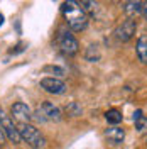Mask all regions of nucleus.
<instances>
[{"label": "nucleus", "mask_w": 147, "mask_h": 149, "mask_svg": "<svg viewBox=\"0 0 147 149\" xmlns=\"http://www.w3.org/2000/svg\"><path fill=\"white\" fill-rule=\"evenodd\" d=\"M61 12H63V17L66 20V26L69 27V31H74V32H81L86 29L88 26V14L83 10V7L78 3V2H64L63 7H61Z\"/></svg>", "instance_id": "f257e3e1"}, {"label": "nucleus", "mask_w": 147, "mask_h": 149, "mask_svg": "<svg viewBox=\"0 0 147 149\" xmlns=\"http://www.w3.org/2000/svg\"><path fill=\"white\" fill-rule=\"evenodd\" d=\"M17 129L20 134V139L27 142L32 149H46L47 141L44 137V134L37 127H34L32 124H19Z\"/></svg>", "instance_id": "f03ea898"}, {"label": "nucleus", "mask_w": 147, "mask_h": 149, "mask_svg": "<svg viewBox=\"0 0 147 149\" xmlns=\"http://www.w3.org/2000/svg\"><path fill=\"white\" fill-rule=\"evenodd\" d=\"M58 46L66 56H74L80 51V42L68 27L58 29Z\"/></svg>", "instance_id": "7ed1b4c3"}, {"label": "nucleus", "mask_w": 147, "mask_h": 149, "mask_svg": "<svg viewBox=\"0 0 147 149\" xmlns=\"http://www.w3.org/2000/svg\"><path fill=\"white\" fill-rule=\"evenodd\" d=\"M32 119H36L37 122H59L63 119V113L54 103L42 102L36 112H32Z\"/></svg>", "instance_id": "20e7f679"}, {"label": "nucleus", "mask_w": 147, "mask_h": 149, "mask_svg": "<svg viewBox=\"0 0 147 149\" xmlns=\"http://www.w3.org/2000/svg\"><path fill=\"white\" fill-rule=\"evenodd\" d=\"M10 117L19 124H31L32 120V109L24 102H15L10 107Z\"/></svg>", "instance_id": "39448f33"}, {"label": "nucleus", "mask_w": 147, "mask_h": 149, "mask_svg": "<svg viewBox=\"0 0 147 149\" xmlns=\"http://www.w3.org/2000/svg\"><path fill=\"white\" fill-rule=\"evenodd\" d=\"M0 127L3 130V134H5V139H9L10 142H14V144H19L20 142V134H19V129L17 125L14 124V119L10 117V115H3L2 117V120H0Z\"/></svg>", "instance_id": "423d86ee"}, {"label": "nucleus", "mask_w": 147, "mask_h": 149, "mask_svg": "<svg viewBox=\"0 0 147 149\" xmlns=\"http://www.w3.org/2000/svg\"><path fill=\"white\" fill-rule=\"evenodd\" d=\"M135 31H137V22L134 19H127V20H123L119 27L115 29V36H117L119 41L127 42V41H130L134 37Z\"/></svg>", "instance_id": "0eeeda50"}, {"label": "nucleus", "mask_w": 147, "mask_h": 149, "mask_svg": "<svg viewBox=\"0 0 147 149\" xmlns=\"http://www.w3.org/2000/svg\"><path fill=\"white\" fill-rule=\"evenodd\" d=\"M41 88L46 90L47 93H53V95H61L66 92V83L59 78H54V76H46L41 80Z\"/></svg>", "instance_id": "6e6552de"}, {"label": "nucleus", "mask_w": 147, "mask_h": 149, "mask_svg": "<svg viewBox=\"0 0 147 149\" xmlns=\"http://www.w3.org/2000/svg\"><path fill=\"white\" fill-rule=\"evenodd\" d=\"M105 136H107L110 144H120L125 139V129L120 127V125H113V127H108L105 130Z\"/></svg>", "instance_id": "1a4fd4ad"}, {"label": "nucleus", "mask_w": 147, "mask_h": 149, "mask_svg": "<svg viewBox=\"0 0 147 149\" xmlns=\"http://www.w3.org/2000/svg\"><path fill=\"white\" fill-rule=\"evenodd\" d=\"M137 58L142 65H147V36H140L137 39V46H135Z\"/></svg>", "instance_id": "9d476101"}, {"label": "nucleus", "mask_w": 147, "mask_h": 149, "mask_svg": "<svg viewBox=\"0 0 147 149\" xmlns=\"http://www.w3.org/2000/svg\"><path fill=\"white\" fill-rule=\"evenodd\" d=\"M123 12H125L130 19L135 17L137 14H142V2H135V0L125 2V3H123Z\"/></svg>", "instance_id": "9b49d317"}, {"label": "nucleus", "mask_w": 147, "mask_h": 149, "mask_svg": "<svg viewBox=\"0 0 147 149\" xmlns=\"http://www.w3.org/2000/svg\"><path fill=\"white\" fill-rule=\"evenodd\" d=\"M105 119L108 124H113V125H119L122 119H123V115H122V112L117 110V109H112V110H107L105 112Z\"/></svg>", "instance_id": "f8f14e48"}, {"label": "nucleus", "mask_w": 147, "mask_h": 149, "mask_svg": "<svg viewBox=\"0 0 147 149\" xmlns=\"http://www.w3.org/2000/svg\"><path fill=\"white\" fill-rule=\"evenodd\" d=\"M85 58H86V61H98L100 59V49H98V46H95V44H92V46L86 47V53H85Z\"/></svg>", "instance_id": "ddd939ff"}, {"label": "nucleus", "mask_w": 147, "mask_h": 149, "mask_svg": "<svg viewBox=\"0 0 147 149\" xmlns=\"http://www.w3.org/2000/svg\"><path fill=\"white\" fill-rule=\"evenodd\" d=\"M134 124H135V129H137L139 134L147 132V115H142V117H140L137 122H134Z\"/></svg>", "instance_id": "4468645a"}, {"label": "nucleus", "mask_w": 147, "mask_h": 149, "mask_svg": "<svg viewBox=\"0 0 147 149\" xmlns=\"http://www.w3.org/2000/svg\"><path fill=\"white\" fill-rule=\"evenodd\" d=\"M66 112H68V115H73V117H78V115H81V109H80V105L76 102H71L68 107H66Z\"/></svg>", "instance_id": "2eb2a0df"}, {"label": "nucleus", "mask_w": 147, "mask_h": 149, "mask_svg": "<svg viewBox=\"0 0 147 149\" xmlns=\"http://www.w3.org/2000/svg\"><path fill=\"white\" fill-rule=\"evenodd\" d=\"M44 71H51V73H56L58 76H64V70L59 68V66H46Z\"/></svg>", "instance_id": "dca6fc26"}, {"label": "nucleus", "mask_w": 147, "mask_h": 149, "mask_svg": "<svg viewBox=\"0 0 147 149\" xmlns=\"http://www.w3.org/2000/svg\"><path fill=\"white\" fill-rule=\"evenodd\" d=\"M142 115H144V113H142V110H137L135 113H134V117H132V120H134V122H137L139 119L142 117Z\"/></svg>", "instance_id": "f3484780"}, {"label": "nucleus", "mask_w": 147, "mask_h": 149, "mask_svg": "<svg viewBox=\"0 0 147 149\" xmlns=\"http://www.w3.org/2000/svg\"><path fill=\"white\" fill-rule=\"evenodd\" d=\"M142 15H144V19L147 20V2L146 3H142Z\"/></svg>", "instance_id": "a211bd4d"}, {"label": "nucleus", "mask_w": 147, "mask_h": 149, "mask_svg": "<svg viewBox=\"0 0 147 149\" xmlns=\"http://www.w3.org/2000/svg\"><path fill=\"white\" fill-rule=\"evenodd\" d=\"M5 142V134H3V130H2V127H0V146Z\"/></svg>", "instance_id": "6ab92c4d"}, {"label": "nucleus", "mask_w": 147, "mask_h": 149, "mask_svg": "<svg viewBox=\"0 0 147 149\" xmlns=\"http://www.w3.org/2000/svg\"><path fill=\"white\" fill-rule=\"evenodd\" d=\"M3 115H5V112H3V109H2V107H0V120H2V117H3Z\"/></svg>", "instance_id": "aec40b11"}, {"label": "nucleus", "mask_w": 147, "mask_h": 149, "mask_svg": "<svg viewBox=\"0 0 147 149\" xmlns=\"http://www.w3.org/2000/svg\"><path fill=\"white\" fill-rule=\"evenodd\" d=\"M2 24H3V15L0 14V26H2Z\"/></svg>", "instance_id": "412c9836"}]
</instances>
